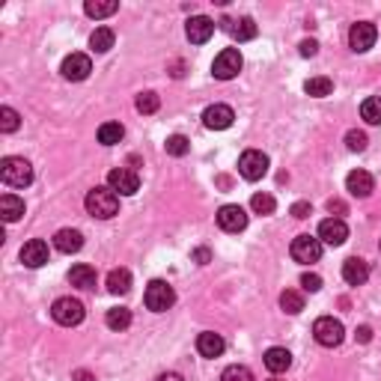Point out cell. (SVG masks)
I'll use <instances>...</instances> for the list:
<instances>
[{
    "label": "cell",
    "mask_w": 381,
    "mask_h": 381,
    "mask_svg": "<svg viewBox=\"0 0 381 381\" xmlns=\"http://www.w3.org/2000/svg\"><path fill=\"white\" fill-rule=\"evenodd\" d=\"M84 206H87V211L93 218L107 221V218H114L119 211V194H117V190H110V188H93L87 194Z\"/></svg>",
    "instance_id": "obj_1"
},
{
    "label": "cell",
    "mask_w": 381,
    "mask_h": 381,
    "mask_svg": "<svg viewBox=\"0 0 381 381\" xmlns=\"http://www.w3.org/2000/svg\"><path fill=\"white\" fill-rule=\"evenodd\" d=\"M0 179L9 188H27L33 182V164L27 158H18V155H9L0 161Z\"/></svg>",
    "instance_id": "obj_2"
},
{
    "label": "cell",
    "mask_w": 381,
    "mask_h": 381,
    "mask_svg": "<svg viewBox=\"0 0 381 381\" xmlns=\"http://www.w3.org/2000/svg\"><path fill=\"white\" fill-rule=\"evenodd\" d=\"M313 337H316V343L324 345V349H337V345L345 340V328H343L340 319L322 316V319H316V324H313Z\"/></svg>",
    "instance_id": "obj_3"
},
{
    "label": "cell",
    "mask_w": 381,
    "mask_h": 381,
    "mask_svg": "<svg viewBox=\"0 0 381 381\" xmlns=\"http://www.w3.org/2000/svg\"><path fill=\"white\" fill-rule=\"evenodd\" d=\"M51 316H54L57 324H63V328H75V324L84 322L87 310L77 298H57L54 301V307H51Z\"/></svg>",
    "instance_id": "obj_4"
},
{
    "label": "cell",
    "mask_w": 381,
    "mask_h": 381,
    "mask_svg": "<svg viewBox=\"0 0 381 381\" xmlns=\"http://www.w3.org/2000/svg\"><path fill=\"white\" fill-rule=\"evenodd\" d=\"M143 301H147V307L152 313H167V310L176 304V292H173V286L167 283V280H152V283L147 286V295H143Z\"/></svg>",
    "instance_id": "obj_5"
},
{
    "label": "cell",
    "mask_w": 381,
    "mask_h": 381,
    "mask_svg": "<svg viewBox=\"0 0 381 381\" xmlns=\"http://www.w3.org/2000/svg\"><path fill=\"white\" fill-rule=\"evenodd\" d=\"M241 66H244V60H241L239 51H235V48H223L218 57H215V63H211V75H215L218 81H232V77L241 72Z\"/></svg>",
    "instance_id": "obj_6"
},
{
    "label": "cell",
    "mask_w": 381,
    "mask_h": 381,
    "mask_svg": "<svg viewBox=\"0 0 381 381\" xmlns=\"http://www.w3.org/2000/svg\"><path fill=\"white\" fill-rule=\"evenodd\" d=\"M239 173L248 179V182H260V179L268 173V155L260 152V149L241 152V158H239Z\"/></svg>",
    "instance_id": "obj_7"
},
{
    "label": "cell",
    "mask_w": 381,
    "mask_h": 381,
    "mask_svg": "<svg viewBox=\"0 0 381 381\" xmlns=\"http://www.w3.org/2000/svg\"><path fill=\"white\" fill-rule=\"evenodd\" d=\"M289 253H292V260L301 262V265L319 262V256H322L319 235H298V239L292 241V248H289Z\"/></svg>",
    "instance_id": "obj_8"
},
{
    "label": "cell",
    "mask_w": 381,
    "mask_h": 381,
    "mask_svg": "<svg viewBox=\"0 0 381 381\" xmlns=\"http://www.w3.org/2000/svg\"><path fill=\"white\" fill-rule=\"evenodd\" d=\"M107 188L117 190V194H122V197H131V194H137L140 190V176L134 170H128V167H117V170L107 173Z\"/></svg>",
    "instance_id": "obj_9"
},
{
    "label": "cell",
    "mask_w": 381,
    "mask_h": 381,
    "mask_svg": "<svg viewBox=\"0 0 381 381\" xmlns=\"http://www.w3.org/2000/svg\"><path fill=\"white\" fill-rule=\"evenodd\" d=\"M375 39H378V30H375L373 21H357V24H352V30H349V48L357 54L373 48Z\"/></svg>",
    "instance_id": "obj_10"
},
{
    "label": "cell",
    "mask_w": 381,
    "mask_h": 381,
    "mask_svg": "<svg viewBox=\"0 0 381 381\" xmlns=\"http://www.w3.org/2000/svg\"><path fill=\"white\" fill-rule=\"evenodd\" d=\"M60 72L66 81H87L89 72H93V60H89L87 54H69V57L63 60Z\"/></svg>",
    "instance_id": "obj_11"
},
{
    "label": "cell",
    "mask_w": 381,
    "mask_h": 381,
    "mask_svg": "<svg viewBox=\"0 0 381 381\" xmlns=\"http://www.w3.org/2000/svg\"><path fill=\"white\" fill-rule=\"evenodd\" d=\"M349 239V227L340 221V218H328L319 223V241L322 244H331V248H340Z\"/></svg>",
    "instance_id": "obj_12"
},
{
    "label": "cell",
    "mask_w": 381,
    "mask_h": 381,
    "mask_svg": "<svg viewBox=\"0 0 381 381\" xmlns=\"http://www.w3.org/2000/svg\"><path fill=\"white\" fill-rule=\"evenodd\" d=\"M218 227L223 232H241L244 227H248V211H244L241 206H221L218 211Z\"/></svg>",
    "instance_id": "obj_13"
},
{
    "label": "cell",
    "mask_w": 381,
    "mask_h": 381,
    "mask_svg": "<svg viewBox=\"0 0 381 381\" xmlns=\"http://www.w3.org/2000/svg\"><path fill=\"white\" fill-rule=\"evenodd\" d=\"M232 119H235V114H232L230 105H211L203 114V126L211 128V131H223V128L232 126Z\"/></svg>",
    "instance_id": "obj_14"
},
{
    "label": "cell",
    "mask_w": 381,
    "mask_h": 381,
    "mask_svg": "<svg viewBox=\"0 0 381 381\" xmlns=\"http://www.w3.org/2000/svg\"><path fill=\"white\" fill-rule=\"evenodd\" d=\"M345 188H349V194H352V197L366 200V197L375 190V179L369 176L366 170H352L349 176H345Z\"/></svg>",
    "instance_id": "obj_15"
},
{
    "label": "cell",
    "mask_w": 381,
    "mask_h": 381,
    "mask_svg": "<svg viewBox=\"0 0 381 381\" xmlns=\"http://www.w3.org/2000/svg\"><path fill=\"white\" fill-rule=\"evenodd\" d=\"M185 33H188V39L194 45H203V42L211 39V33H215V21L206 18V15H194V18H188Z\"/></svg>",
    "instance_id": "obj_16"
},
{
    "label": "cell",
    "mask_w": 381,
    "mask_h": 381,
    "mask_svg": "<svg viewBox=\"0 0 381 381\" xmlns=\"http://www.w3.org/2000/svg\"><path fill=\"white\" fill-rule=\"evenodd\" d=\"M21 262H24L27 268H42L45 262H48V244H45L42 239H30L24 248H21Z\"/></svg>",
    "instance_id": "obj_17"
},
{
    "label": "cell",
    "mask_w": 381,
    "mask_h": 381,
    "mask_svg": "<svg viewBox=\"0 0 381 381\" xmlns=\"http://www.w3.org/2000/svg\"><path fill=\"white\" fill-rule=\"evenodd\" d=\"M366 277H369V265L361 256H349V260L343 262V280L349 286H364Z\"/></svg>",
    "instance_id": "obj_18"
},
{
    "label": "cell",
    "mask_w": 381,
    "mask_h": 381,
    "mask_svg": "<svg viewBox=\"0 0 381 381\" xmlns=\"http://www.w3.org/2000/svg\"><path fill=\"white\" fill-rule=\"evenodd\" d=\"M221 24H223V30H227L232 39H239V42H251V39H256V24H253V18H248V15L239 18V21L223 18Z\"/></svg>",
    "instance_id": "obj_19"
},
{
    "label": "cell",
    "mask_w": 381,
    "mask_h": 381,
    "mask_svg": "<svg viewBox=\"0 0 381 381\" xmlns=\"http://www.w3.org/2000/svg\"><path fill=\"white\" fill-rule=\"evenodd\" d=\"M223 349H227V343H223V337L215 334V331H203L197 337V352L203 357H221Z\"/></svg>",
    "instance_id": "obj_20"
},
{
    "label": "cell",
    "mask_w": 381,
    "mask_h": 381,
    "mask_svg": "<svg viewBox=\"0 0 381 381\" xmlns=\"http://www.w3.org/2000/svg\"><path fill=\"white\" fill-rule=\"evenodd\" d=\"M54 248H57L60 253H77L84 248V235L77 230H60L57 235H54Z\"/></svg>",
    "instance_id": "obj_21"
},
{
    "label": "cell",
    "mask_w": 381,
    "mask_h": 381,
    "mask_svg": "<svg viewBox=\"0 0 381 381\" xmlns=\"http://www.w3.org/2000/svg\"><path fill=\"white\" fill-rule=\"evenodd\" d=\"M265 366H268V373H286L289 366H292V354H289L286 349H280V345H274V349H268L265 352Z\"/></svg>",
    "instance_id": "obj_22"
},
{
    "label": "cell",
    "mask_w": 381,
    "mask_h": 381,
    "mask_svg": "<svg viewBox=\"0 0 381 381\" xmlns=\"http://www.w3.org/2000/svg\"><path fill=\"white\" fill-rule=\"evenodd\" d=\"M107 292L110 295H128L131 292V271L128 268H114L107 274Z\"/></svg>",
    "instance_id": "obj_23"
},
{
    "label": "cell",
    "mask_w": 381,
    "mask_h": 381,
    "mask_svg": "<svg viewBox=\"0 0 381 381\" xmlns=\"http://www.w3.org/2000/svg\"><path fill=\"white\" fill-rule=\"evenodd\" d=\"M0 215H3L6 223H15L24 215V200L15 197V194H3L0 197Z\"/></svg>",
    "instance_id": "obj_24"
},
{
    "label": "cell",
    "mask_w": 381,
    "mask_h": 381,
    "mask_svg": "<svg viewBox=\"0 0 381 381\" xmlns=\"http://www.w3.org/2000/svg\"><path fill=\"white\" fill-rule=\"evenodd\" d=\"M69 283L77 286V289H96V268L93 265H75L72 271H69Z\"/></svg>",
    "instance_id": "obj_25"
},
{
    "label": "cell",
    "mask_w": 381,
    "mask_h": 381,
    "mask_svg": "<svg viewBox=\"0 0 381 381\" xmlns=\"http://www.w3.org/2000/svg\"><path fill=\"white\" fill-rule=\"evenodd\" d=\"M119 9L117 0H87L84 3V13L89 18H107V15H114Z\"/></svg>",
    "instance_id": "obj_26"
},
{
    "label": "cell",
    "mask_w": 381,
    "mask_h": 381,
    "mask_svg": "<svg viewBox=\"0 0 381 381\" xmlns=\"http://www.w3.org/2000/svg\"><path fill=\"white\" fill-rule=\"evenodd\" d=\"M89 48H93L96 54H107L110 48H114V30H110V27H96L93 36H89Z\"/></svg>",
    "instance_id": "obj_27"
},
{
    "label": "cell",
    "mask_w": 381,
    "mask_h": 381,
    "mask_svg": "<svg viewBox=\"0 0 381 381\" xmlns=\"http://www.w3.org/2000/svg\"><path fill=\"white\" fill-rule=\"evenodd\" d=\"M105 322H107L110 331H126L128 324H131V310L128 307H110Z\"/></svg>",
    "instance_id": "obj_28"
},
{
    "label": "cell",
    "mask_w": 381,
    "mask_h": 381,
    "mask_svg": "<svg viewBox=\"0 0 381 381\" xmlns=\"http://www.w3.org/2000/svg\"><path fill=\"white\" fill-rule=\"evenodd\" d=\"M122 137H126V128H122L119 122H105V126L98 128V143H105V147H117Z\"/></svg>",
    "instance_id": "obj_29"
},
{
    "label": "cell",
    "mask_w": 381,
    "mask_h": 381,
    "mask_svg": "<svg viewBox=\"0 0 381 381\" xmlns=\"http://www.w3.org/2000/svg\"><path fill=\"white\" fill-rule=\"evenodd\" d=\"M304 89H307V96L324 98V96L334 93V81H331V77H324V75H319V77H310V81L304 84Z\"/></svg>",
    "instance_id": "obj_30"
},
{
    "label": "cell",
    "mask_w": 381,
    "mask_h": 381,
    "mask_svg": "<svg viewBox=\"0 0 381 381\" xmlns=\"http://www.w3.org/2000/svg\"><path fill=\"white\" fill-rule=\"evenodd\" d=\"M280 307H283V313H289V316H295V313L304 310V295L295 292V289H286V292L280 295Z\"/></svg>",
    "instance_id": "obj_31"
},
{
    "label": "cell",
    "mask_w": 381,
    "mask_h": 381,
    "mask_svg": "<svg viewBox=\"0 0 381 381\" xmlns=\"http://www.w3.org/2000/svg\"><path fill=\"white\" fill-rule=\"evenodd\" d=\"M361 117L369 122V126H381V98L378 96L366 98V102L361 105Z\"/></svg>",
    "instance_id": "obj_32"
},
{
    "label": "cell",
    "mask_w": 381,
    "mask_h": 381,
    "mask_svg": "<svg viewBox=\"0 0 381 381\" xmlns=\"http://www.w3.org/2000/svg\"><path fill=\"white\" fill-rule=\"evenodd\" d=\"M164 149H167V155H173V158H182V155H188L190 143H188L185 134H170L164 143Z\"/></svg>",
    "instance_id": "obj_33"
},
{
    "label": "cell",
    "mask_w": 381,
    "mask_h": 381,
    "mask_svg": "<svg viewBox=\"0 0 381 381\" xmlns=\"http://www.w3.org/2000/svg\"><path fill=\"white\" fill-rule=\"evenodd\" d=\"M251 209L256 211V215H274L277 203H274V197H271V194H253Z\"/></svg>",
    "instance_id": "obj_34"
},
{
    "label": "cell",
    "mask_w": 381,
    "mask_h": 381,
    "mask_svg": "<svg viewBox=\"0 0 381 381\" xmlns=\"http://www.w3.org/2000/svg\"><path fill=\"white\" fill-rule=\"evenodd\" d=\"M221 381H256L253 378V373L248 366H241V364H232V366H227L221 373Z\"/></svg>",
    "instance_id": "obj_35"
},
{
    "label": "cell",
    "mask_w": 381,
    "mask_h": 381,
    "mask_svg": "<svg viewBox=\"0 0 381 381\" xmlns=\"http://www.w3.org/2000/svg\"><path fill=\"white\" fill-rule=\"evenodd\" d=\"M21 126V117L15 114L13 107H0V131L3 134H13Z\"/></svg>",
    "instance_id": "obj_36"
},
{
    "label": "cell",
    "mask_w": 381,
    "mask_h": 381,
    "mask_svg": "<svg viewBox=\"0 0 381 381\" xmlns=\"http://www.w3.org/2000/svg\"><path fill=\"white\" fill-rule=\"evenodd\" d=\"M134 105H137L140 114H155V110L161 107V98L155 96V93H140V96H137V102H134Z\"/></svg>",
    "instance_id": "obj_37"
},
{
    "label": "cell",
    "mask_w": 381,
    "mask_h": 381,
    "mask_svg": "<svg viewBox=\"0 0 381 381\" xmlns=\"http://www.w3.org/2000/svg\"><path fill=\"white\" fill-rule=\"evenodd\" d=\"M366 143H369V140H366V134H364V131H357V128H352L349 134H345V147H349L352 152H364V149H366Z\"/></svg>",
    "instance_id": "obj_38"
},
{
    "label": "cell",
    "mask_w": 381,
    "mask_h": 381,
    "mask_svg": "<svg viewBox=\"0 0 381 381\" xmlns=\"http://www.w3.org/2000/svg\"><path fill=\"white\" fill-rule=\"evenodd\" d=\"M301 286H304L307 292H319V289H322V277L319 274H304V277H301Z\"/></svg>",
    "instance_id": "obj_39"
},
{
    "label": "cell",
    "mask_w": 381,
    "mask_h": 381,
    "mask_svg": "<svg viewBox=\"0 0 381 381\" xmlns=\"http://www.w3.org/2000/svg\"><path fill=\"white\" fill-rule=\"evenodd\" d=\"M316 54H319V42H313V39L301 42V57H316Z\"/></svg>",
    "instance_id": "obj_40"
},
{
    "label": "cell",
    "mask_w": 381,
    "mask_h": 381,
    "mask_svg": "<svg viewBox=\"0 0 381 381\" xmlns=\"http://www.w3.org/2000/svg\"><path fill=\"white\" fill-rule=\"evenodd\" d=\"M310 211H313L310 203H295V206H292V215H295V218H310Z\"/></svg>",
    "instance_id": "obj_41"
},
{
    "label": "cell",
    "mask_w": 381,
    "mask_h": 381,
    "mask_svg": "<svg viewBox=\"0 0 381 381\" xmlns=\"http://www.w3.org/2000/svg\"><path fill=\"white\" fill-rule=\"evenodd\" d=\"M75 381H96V375L93 373H87V369H75V375H72Z\"/></svg>",
    "instance_id": "obj_42"
},
{
    "label": "cell",
    "mask_w": 381,
    "mask_h": 381,
    "mask_svg": "<svg viewBox=\"0 0 381 381\" xmlns=\"http://www.w3.org/2000/svg\"><path fill=\"white\" fill-rule=\"evenodd\" d=\"M357 340H361V343H369V340H373V331H369L366 324H361V328H357Z\"/></svg>",
    "instance_id": "obj_43"
},
{
    "label": "cell",
    "mask_w": 381,
    "mask_h": 381,
    "mask_svg": "<svg viewBox=\"0 0 381 381\" xmlns=\"http://www.w3.org/2000/svg\"><path fill=\"white\" fill-rule=\"evenodd\" d=\"M194 260H197L200 265H206V262H209V251H206V248H200V251H194Z\"/></svg>",
    "instance_id": "obj_44"
},
{
    "label": "cell",
    "mask_w": 381,
    "mask_h": 381,
    "mask_svg": "<svg viewBox=\"0 0 381 381\" xmlns=\"http://www.w3.org/2000/svg\"><path fill=\"white\" fill-rule=\"evenodd\" d=\"M155 381H185V378L179 375V373H164V375H158Z\"/></svg>",
    "instance_id": "obj_45"
},
{
    "label": "cell",
    "mask_w": 381,
    "mask_h": 381,
    "mask_svg": "<svg viewBox=\"0 0 381 381\" xmlns=\"http://www.w3.org/2000/svg\"><path fill=\"white\" fill-rule=\"evenodd\" d=\"M328 209H331V211H340V215H343V211H345V203H343V200H331Z\"/></svg>",
    "instance_id": "obj_46"
},
{
    "label": "cell",
    "mask_w": 381,
    "mask_h": 381,
    "mask_svg": "<svg viewBox=\"0 0 381 381\" xmlns=\"http://www.w3.org/2000/svg\"><path fill=\"white\" fill-rule=\"evenodd\" d=\"M271 381H280V378H271Z\"/></svg>",
    "instance_id": "obj_47"
}]
</instances>
